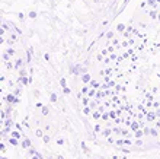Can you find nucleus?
Listing matches in <instances>:
<instances>
[{
    "label": "nucleus",
    "mask_w": 160,
    "mask_h": 159,
    "mask_svg": "<svg viewBox=\"0 0 160 159\" xmlns=\"http://www.w3.org/2000/svg\"><path fill=\"white\" fill-rule=\"evenodd\" d=\"M60 85H61L63 88H66V85H67V83H66V79H61V80H60Z\"/></svg>",
    "instance_id": "nucleus-21"
},
{
    "label": "nucleus",
    "mask_w": 160,
    "mask_h": 159,
    "mask_svg": "<svg viewBox=\"0 0 160 159\" xmlns=\"http://www.w3.org/2000/svg\"><path fill=\"white\" fill-rule=\"evenodd\" d=\"M22 66V60H16V67H21Z\"/></svg>",
    "instance_id": "nucleus-24"
},
{
    "label": "nucleus",
    "mask_w": 160,
    "mask_h": 159,
    "mask_svg": "<svg viewBox=\"0 0 160 159\" xmlns=\"http://www.w3.org/2000/svg\"><path fill=\"white\" fill-rule=\"evenodd\" d=\"M111 133H114V131H112V130H109V129L102 130V136H103V137H109Z\"/></svg>",
    "instance_id": "nucleus-5"
},
{
    "label": "nucleus",
    "mask_w": 160,
    "mask_h": 159,
    "mask_svg": "<svg viewBox=\"0 0 160 159\" xmlns=\"http://www.w3.org/2000/svg\"><path fill=\"white\" fill-rule=\"evenodd\" d=\"M98 104H99L98 101H95V102H93V101H92V102H90V107H92V108H96V107H98Z\"/></svg>",
    "instance_id": "nucleus-19"
},
{
    "label": "nucleus",
    "mask_w": 160,
    "mask_h": 159,
    "mask_svg": "<svg viewBox=\"0 0 160 159\" xmlns=\"http://www.w3.org/2000/svg\"><path fill=\"white\" fill-rule=\"evenodd\" d=\"M124 145H125V146H130V145H132V142H131L130 139H125V140H124Z\"/></svg>",
    "instance_id": "nucleus-14"
},
{
    "label": "nucleus",
    "mask_w": 160,
    "mask_h": 159,
    "mask_svg": "<svg viewBox=\"0 0 160 159\" xmlns=\"http://www.w3.org/2000/svg\"><path fill=\"white\" fill-rule=\"evenodd\" d=\"M156 115H157V117H160V109H157V111H156Z\"/></svg>",
    "instance_id": "nucleus-32"
},
{
    "label": "nucleus",
    "mask_w": 160,
    "mask_h": 159,
    "mask_svg": "<svg viewBox=\"0 0 160 159\" xmlns=\"http://www.w3.org/2000/svg\"><path fill=\"white\" fill-rule=\"evenodd\" d=\"M22 147H25V149L31 147V140L29 139H23V142H22Z\"/></svg>",
    "instance_id": "nucleus-4"
},
{
    "label": "nucleus",
    "mask_w": 160,
    "mask_h": 159,
    "mask_svg": "<svg viewBox=\"0 0 160 159\" xmlns=\"http://www.w3.org/2000/svg\"><path fill=\"white\" fill-rule=\"evenodd\" d=\"M135 145H143V142H141V139H138V140L135 142Z\"/></svg>",
    "instance_id": "nucleus-29"
},
{
    "label": "nucleus",
    "mask_w": 160,
    "mask_h": 159,
    "mask_svg": "<svg viewBox=\"0 0 160 159\" xmlns=\"http://www.w3.org/2000/svg\"><path fill=\"white\" fill-rule=\"evenodd\" d=\"M35 134H37L38 137H44V134H42V130H37V131H35Z\"/></svg>",
    "instance_id": "nucleus-15"
},
{
    "label": "nucleus",
    "mask_w": 160,
    "mask_h": 159,
    "mask_svg": "<svg viewBox=\"0 0 160 159\" xmlns=\"http://www.w3.org/2000/svg\"><path fill=\"white\" fill-rule=\"evenodd\" d=\"M146 99H147V101H153V95L147 93V95H146Z\"/></svg>",
    "instance_id": "nucleus-22"
},
{
    "label": "nucleus",
    "mask_w": 160,
    "mask_h": 159,
    "mask_svg": "<svg viewBox=\"0 0 160 159\" xmlns=\"http://www.w3.org/2000/svg\"><path fill=\"white\" fill-rule=\"evenodd\" d=\"M156 113H154V111H148L147 114H146V120H147V121H154V120H156Z\"/></svg>",
    "instance_id": "nucleus-1"
},
{
    "label": "nucleus",
    "mask_w": 160,
    "mask_h": 159,
    "mask_svg": "<svg viewBox=\"0 0 160 159\" xmlns=\"http://www.w3.org/2000/svg\"><path fill=\"white\" fill-rule=\"evenodd\" d=\"M108 118H109V114H108V113H102V120H105V121H106Z\"/></svg>",
    "instance_id": "nucleus-12"
},
{
    "label": "nucleus",
    "mask_w": 160,
    "mask_h": 159,
    "mask_svg": "<svg viewBox=\"0 0 160 159\" xmlns=\"http://www.w3.org/2000/svg\"><path fill=\"white\" fill-rule=\"evenodd\" d=\"M117 29H118V31H121V32H122V31L125 29V25H122V24H119V25L117 26Z\"/></svg>",
    "instance_id": "nucleus-13"
},
{
    "label": "nucleus",
    "mask_w": 160,
    "mask_h": 159,
    "mask_svg": "<svg viewBox=\"0 0 160 159\" xmlns=\"http://www.w3.org/2000/svg\"><path fill=\"white\" fill-rule=\"evenodd\" d=\"M2 159H8V158H6V156H3V158H2Z\"/></svg>",
    "instance_id": "nucleus-33"
},
{
    "label": "nucleus",
    "mask_w": 160,
    "mask_h": 159,
    "mask_svg": "<svg viewBox=\"0 0 160 159\" xmlns=\"http://www.w3.org/2000/svg\"><path fill=\"white\" fill-rule=\"evenodd\" d=\"M51 101H52V102H55V101H57V95H55V93H52V95H51Z\"/></svg>",
    "instance_id": "nucleus-23"
},
{
    "label": "nucleus",
    "mask_w": 160,
    "mask_h": 159,
    "mask_svg": "<svg viewBox=\"0 0 160 159\" xmlns=\"http://www.w3.org/2000/svg\"><path fill=\"white\" fill-rule=\"evenodd\" d=\"M90 109H92V108L86 105V107H84V108H83V113H84V114H90Z\"/></svg>",
    "instance_id": "nucleus-11"
},
{
    "label": "nucleus",
    "mask_w": 160,
    "mask_h": 159,
    "mask_svg": "<svg viewBox=\"0 0 160 159\" xmlns=\"http://www.w3.org/2000/svg\"><path fill=\"white\" fill-rule=\"evenodd\" d=\"M63 91H64V93H66V95H70V92H72V91H70L67 86H66V88H63Z\"/></svg>",
    "instance_id": "nucleus-20"
},
{
    "label": "nucleus",
    "mask_w": 160,
    "mask_h": 159,
    "mask_svg": "<svg viewBox=\"0 0 160 159\" xmlns=\"http://www.w3.org/2000/svg\"><path fill=\"white\" fill-rule=\"evenodd\" d=\"M82 80H83L84 83L90 82V75H89V73H84V75H82Z\"/></svg>",
    "instance_id": "nucleus-6"
},
{
    "label": "nucleus",
    "mask_w": 160,
    "mask_h": 159,
    "mask_svg": "<svg viewBox=\"0 0 160 159\" xmlns=\"http://www.w3.org/2000/svg\"><path fill=\"white\" fill-rule=\"evenodd\" d=\"M82 92H88V86H83V88H82Z\"/></svg>",
    "instance_id": "nucleus-28"
},
{
    "label": "nucleus",
    "mask_w": 160,
    "mask_h": 159,
    "mask_svg": "<svg viewBox=\"0 0 160 159\" xmlns=\"http://www.w3.org/2000/svg\"><path fill=\"white\" fill-rule=\"evenodd\" d=\"M143 136H144V130H141V129L137 130V131L134 133V137H137V139H141Z\"/></svg>",
    "instance_id": "nucleus-3"
},
{
    "label": "nucleus",
    "mask_w": 160,
    "mask_h": 159,
    "mask_svg": "<svg viewBox=\"0 0 160 159\" xmlns=\"http://www.w3.org/2000/svg\"><path fill=\"white\" fill-rule=\"evenodd\" d=\"M42 114H44V115H47V114H48V109H47V108H42Z\"/></svg>",
    "instance_id": "nucleus-27"
},
{
    "label": "nucleus",
    "mask_w": 160,
    "mask_h": 159,
    "mask_svg": "<svg viewBox=\"0 0 160 159\" xmlns=\"http://www.w3.org/2000/svg\"><path fill=\"white\" fill-rule=\"evenodd\" d=\"M9 143H10V145H12V146H16L18 145V140H16V137H10V140H9Z\"/></svg>",
    "instance_id": "nucleus-9"
},
{
    "label": "nucleus",
    "mask_w": 160,
    "mask_h": 159,
    "mask_svg": "<svg viewBox=\"0 0 160 159\" xmlns=\"http://www.w3.org/2000/svg\"><path fill=\"white\" fill-rule=\"evenodd\" d=\"M130 127H131V130H132V131H137V130L141 129V126H140V121H132L130 124Z\"/></svg>",
    "instance_id": "nucleus-2"
},
{
    "label": "nucleus",
    "mask_w": 160,
    "mask_h": 159,
    "mask_svg": "<svg viewBox=\"0 0 160 159\" xmlns=\"http://www.w3.org/2000/svg\"><path fill=\"white\" fill-rule=\"evenodd\" d=\"M159 102H154V104H153V107H154V108H159Z\"/></svg>",
    "instance_id": "nucleus-30"
},
{
    "label": "nucleus",
    "mask_w": 160,
    "mask_h": 159,
    "mask_svg": "<svg viewBox=\"0 0 160 159\" xmlns=\"http://www.w3.org/2000/svg\"><path fill=\"white\" fill-rule=\"evenodd\" d=\"M96 95V92H95V88H92L90 91H89V98H92V96Z\"/></svg>",
    "instance_id": "nucleus-10"
},
{
    "label": "nucleus",
    "mask_w": 160,
    "mask_h": 159,
    "mask_svg": "<svg viewBox=\"0 0 160 159\" xmlns=\"http://www.w3.org/2000/svg\"><path fill=\"white\" fill-rule=\"evenodd\" d=\"M150 134H152L153 137H157V136H159V133H157L156 129H150Z\"/></svg>",
    "instance_id": "nucleus-8"
},
{
    "label": "nucleus",
    "mask_w": 160,
    "mask_h": 159,
    "mask_svg": "<svg viewBox=\"0 0 160 159\" xmlns=\"http://www.w3.org/2000/svg\"><path fill=\"white\" fill-rule=\"evenodd\" d=\"M122 143H124V140H117V145H119V146H121Z\"/></svg>",
    "instance_id": "nucleus-31"
},
{
    "label": "nucleus",
    "mask_w": 160,
    "mask_h": 159,
    "mask_svg": "<svg viewBox=\"0 0 160 159\" xmlns=\"http://www.w3.org/2000/svg\"><path fill=\"white\" fill-rule=\"evenodd\" d=\"M12 136H13V137H21V134H19V131H12Z\"/></svg>",
    "instance_id": "nucleus-18"
},
{
    "label": "nucleus",
    "mask_w": 160,
    "mask_h": 159,
    "mask_svg": "<svg viewBox=\"0 0 160 159\" xmlns=\"http://www.w3.org/2000/svg\"><path fill=\"white\" fill-rule=\"evenodd\" d=\"M63 143H64L63 139H57V145H63Z\"/></svg>",
    "instance_id": "nucleus-25"
},
{
    "label": "nucleus",
    "mask_w": 160,
    "mask_h": 159,
    "mask_svg": "<svg viewBox=\"0 0 160 159\" xmlns=\"http://www.w3.org/2000/svg\"><path fill=\"white\" fill-rule=\"evenodd\" d=\"M90 86L95 88V89H98V88H101L102 85H99V82H96V80H90Z\"/></svg>",
    "instance_id": "nucleus-7"
},
{
    "label": "nucleus",
    "mask_w": 160,
    "mask_h": 159,
    "mask_svg": "<svg viewBox=\"0 0 160 159\" xmlns=\"http://www.w3.org/2000/svg\"><path fill=\"white\" fill-rule=\"evenodd\" d=\"M42 139H44V142H45V143H48V142H50V137H48V136H44V137H42Z\"/></svg>",
    "instance_id": "nucleus-26"
},
{
    "label": "nucleus",
    "mask_w": 160,
    "mask_h": 159,
    "mask_svg": "<svg viewBox=\"0 0 160 159\" xmlns=\"http://www.w3.org/2000/svg\"><path fill=\"white\" fill-rule=\"evenodd\" d=\"M21 82H22L23 85H28V79H26L25 76H22V77H21Z\"/></svg>",
    "instance_id": "nucleus-16"
},
{
    "label": "nucleus",
    "mask_w": 160,
    "mask_h": 159,
    "mask_svg": "<svg viewBox=\"0 0 160 159\" xmlns=\"http://www.w3.org/2000/svg\"><path fill=\"white\" fill-rule=\"evenodd\" d=\"M82 102H83V105H88V104H89V96L83 98V99H82Z\"/></svg>",
    "instance_id": "nucleus-17"
}]
</instances>
